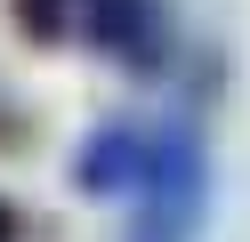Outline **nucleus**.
Returning a JSON list of instances; mask_svg holds the SVG:
<instances>
[{
  "label": "nucleus",
  "instance_id": "nucleus-1",
  "mask_svg": "<svg viewBox=\"0 0 250 242\" xmlns=\"http://www.w3.org/2000/svg\"><path fill=\"white\" fill-rule=\"evenodd\" d=\"M202 145L194 129H146V170H137V218H129V242H186L202 226Z\"/></svg>",
  "mask_w": 250,
  "mask_h": 242
},
{
  "label": "nucleus",
  "instance_id": "nucleus-2",
  "mask_svg": "<svg viewBox=\"0 0 250 242\" xmlns=\"http://www.w3.org/2000/svg\"><path fill=\"white\" fill-rule=\"evenodd\" d=\"M73 32L121 65V73H162L169 65V8L162 0H81Z\"/></svg>",
  "mask_w": 250,
  "mask_h": 242
},
{
  "label": "nucleus",
  "instance_id": "nucleus-3",
  "mask_svg": "<svg viewBox=\"0 0 250 242\" xmlns=\"http://www.w3.org/2000/svg\"><path fill=\"white\" fill-rule=\"evenodd\" d=\"M137 170H146V129H129V121H105L97 137L73 154V186L81 194H129Z\"/></svg>",
  "mask_w": 250,
  "mask_h": 242
},
{
  "label": "nucleus",
  "instance_id": "nucleus-4",
  "mask_svg": "<svg viewBox=\"0 0 250 242\" xmlns=\"http://www.w3.org/2000/svg\"><path fill=\"white\" fill-rule=\"evenodd\" d=\"M73 8H81V0H8V16H17V32H24L33 48L73 41Z\"/></svg>",
  "mask_w": 250,
  "mask_h": 242
},
{
  "label": "nucleus",
  "instance_id": "nucleus-5",
  "mask_svg": "<svg viewBox=\"0 0 250 242\" xmlns=\"http://www.w3.org/2000/svg\"><path fill=\"white\" fill-rule=\"evenodd\" d=\"M0 242H17V210H8V202H0Z\"/></svg>",
  "mask_w": 250,
  "mask_h": 242
}]
</instances>
